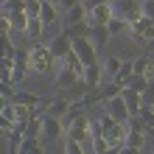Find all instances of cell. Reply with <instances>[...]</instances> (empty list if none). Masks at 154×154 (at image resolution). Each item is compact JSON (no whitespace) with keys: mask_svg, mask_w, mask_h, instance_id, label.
<instances>
[{"mask_svg":"<svg viewBox=\"0 0 154 154\" xmlns=\"http://www.w3.org/2000/svg\"><path fill=\"white\" fill-rule=\"evenodd\" d=\"M53 59L48 45H31L28 48V70H34V73H48V70L53 67Z\"/></svg>","mask_w":154,"mask_h":154,"instance_id":"cell-1","label":"cell"},{"mask_svg":"<svg viewBox=\"0 0 154 154\" xmlns=\"http://www.w3.org/2000/svg\"><path fill=\"white\" fill-rule=\"evenodd\" d=\"M112 14L118 20H126V23H134L140 20V0H115L112 3Z\"/></svg>","mask_w":154,"mask_h":154,"instance_id":"cell-2","label":"cell"},{"mask_svg":"<svg viewBox=\"0 0 154 154\" xmlns=\"http://www.w3.org/2000/svg\"><path fill=\"white\" fill-rule=\"evenodd\" d=\"M112 17H115L112 14V6L109 3H101V0L87 8V25H90V28H95V25H109Z\"/></svg>","mask_w":154,"mask_h":154,"instance_id":"cell-3","label":"cell"},{"mask_svg":"<svg viewBox=\"0 0 154 154\" xmlns=\"http://www.w3.org/2000/svg\"><path fill=\"white\" fill-rule=\"evenodd\" d=\"M87 126H90V118H87L84 112H81V115L76 118V121H73V123H70L67 129H65V137H70V140L84 143V146H87V143H90V132H87Z\"/></svg>","mask_w":154,"mask_h":154,"instance_id":"cell-4","label":"cell"},{"mask_svg":"<svg viewBox=\"0 0 154 154\" xmlns=\"http://www.w3.org/2000/svg\"><path fill=\"white\" fill-rule=\"evenodd\" d=\"M129 34H132V37H137L140 42H146V45H154V20L140 17V20L129 23Z\"/></svg>","mask_w":154,"mask_h":154,"instance_id":"cell-5","label":"cell"},{"mask_svg":"<svg viewBox=\"0 0 154 154\" xmlns=\"http://www.w3.org/2000/svg\"><path fill=\"white\" fill-rule=\"evenodd\" d=\"M73 53L79 56V62H81L84 67H90V65H98L95 45L90 42V39H76V42H73Z\"/></svg>","mask_w":154,"mask_h":154,"instance_id":"cell-6","label":"cell"},{"mask_svg":"<svg viewBox=\"0 0 154 154\" xmlns=\"http://www.w3.org/2000/svg\"><path fill=\"white\" fill-rule=\"evenodd\" d=\"M48 51H51V56L56 59V62H62L65 56H70V53H73V42H70L65 34H56V37L48 42Z\"/></svg>","mask_w":154,"mask_h":154,"instance_id":"cell-7","label":"cell"},{"mask_svg":"<svg viewBox=\"0 0 154 154\" xmlns=\"http://www.w3.org/2000/svg\"><path fill=\"white\" fill-rule=\"evenodd\" d=\"M39 121H42V137L56 140V137L65 134V126H62V121L56 115H39Z\"/></svg>","mask_w":154,"mask_h":154,"instance_id":"cell-8","label":"cell"},{"mask_svg":"<svg viewBox=\"0 0 154 154\" xmlns=\"http://www.w3.org/2000/svg\"><path fill=\"white\" fill-rule=\"evenodd\" d=\"M104 109H106V115H109L112 121H118V123H126V121H129V106H126V101H123L121 95L112 98V101H106Z\"/></svg>","mask_w":154,"mask_h":154,"instance_id":"cell-9","label":"cell"},{"mask_svg":"<svg viewBox=\"0 0 154 154\" xmlns=\"http://www.w3.org/2000/svg\"><path fill=\"white\" fill-rule=\"evenodd\" d=\"M79 79H81V76H76L70 67L59 65V70H56V90H59V93H65V90H70V87H73Z\"/></svg>","mask_w":154,"mask_h":154,"instance_id":"cell-10","label":"cell"},{"mask_svg":"<svg viewBox=\"0 0 154 154\" xmlns=\"http://www.w3.org/2000/svg\"><path fill=\"white\" fill-rule=\"evenodd\" d=\"M123 137H126V123H112L109 129L104 132V140L109 143L112 149H121L123 146Z\"/></svg>","mask_w":154,"mask_h":154,"instance_id":"cell-11","label":"cell"},{"mask_svg":"<svg viewBox=\"0 0 154 154\" xmlns=\"http://www.w3.org/2000/svg\"><path fill=\"white\" fill-rule=\"evenodd\" d=\"M81 79H84L87 90H98V87H101V81H104V67H101V65H90Z\"/></svg>","mask_w":154,"mask_h":154,"instance_id":"cell-12","label":"cell"},{"mask_svg":"<svg viewBox=\"0 0 154 154\" xmlns=\"http://www.w3.org/2000/svg\"><path fill=\"white\" fill-rule=\"evenodd\" d=\"M39 20H42V25L48 28V25H53L59 20V11H56V6L53 3H48V0H42V6H39Z\"/></svg>","mask_w":154,"mask_h":154,"instance_id":"cell-13","label":"cell"},{"mask_svg":"<svg viewBox=\"0 0 154 154\" xmlns=\"http://www.w3.org/2000/svg\"><path fill=\"white\" fill-rule=\"evenodd\" d=\"M90 42L95 45V48H101V45H106L112 39V34H109V28L106 25H95V28H90V37H87Z\"/></svg>","mask_w":154,"mask_h":154,"instance_id":"cell-14","label":"cell"},{"mask_svg":"<svg viewBox=\"0 0 154 154\" xmlns=\"http://www.w3.org/2000/svg\"><path fill=\"white\" fill-rule=\"evenodd\" d=\"M39 98L42 95H34V93H25V90H17V93L11 95V104H17V106H37L39 104Z\"/></svg>","mask_w":154,"mask_h":154,"instance_id":"cell-15","label":"cell"},{"mask_svg":"<svg viewBox=\"0 0 154 154\" xmlns=\"http://www.w3.org/2000/svg\"><path fill=\"white\" fill-rule=\"evenodd\" d=\"M121 98L126 101V106H129V115H137V112H140V106H143V101H140V93H134V90L123 87Z\"/></svg>","mask_w":154,"mask_h":154,"instance_id":"cell-16","label":"cell"},{"mask_svg":"<svg viewBox=\"0 0 154 154\" xmlns=\"http://www.w3.org/2000/svg\"><path fill=\"white\" fill-rule=\"evenodd\" d=\"M62 34H65V37H67L70 42H76V39H87V37H90V25H87V23H79V25H67V28L62 31Z\"/></svg>","mask_w":154,"mask_h":154,"instance_id":"cell-17","label":"cell"},{"mask_svg":"<svg viewBox=\"0 0 154 154\" xmlns=\"http://www.w3.org/2000/svg\"><path fill=\"white\" fill-rule=\"evenodd\" d=\"M79 23H87V11H84V6H73L70 11H65V28L67 25H79Z\"/></svg>","mask_w":154,"mask_h":154,"instance_id":"cell-18","label":"cell"},{"mask_svg":"<svg viewBox=\"0 0 154 154\" xmlns=\"http://www.w3.org/2000/svg\"><path fill=\"white\" fill-rule=\"evenodd\" d=\"M20 154H45V146L39 143V137H23Z\"/></svg>","mask_w":154,"mask_h":154,"instance_id":"cell-19","label":"cell"},{"mask_svg":"<svg viewBox=\"0 0 154 154\" xmlns=\"http://www.w3.org/2000/svg\"><path fill=\"white\" fill-rule=\"evenodd\" d=\"M104 76H109V79H115L118 73H121V67H123V59L121 56H106V62H104Z\"/></svg>","mask_w":154,"mask_h":154,"instance_id":"cell-20","label":"cell"},{"mask_svg":"<svg viewBox=\"0 0 154 154\" xmlns=\"http://www.w3.org/2000/svg\"><path fill=\"white\" fill-rule=\"evenodd\" d=\"M42 31H45L42 20H39V17H31L28 25H25V37H28V39H42Z\"/></svg>","mask_w":154,"mask_h":154,"instance_id":"cell-21","label":"cell"},{"mask_svg":"<svg viewBox=\"0 0 154 154\" xmlns=\"http://www.w3.org/2000/svg\"><path fill=\"white\" fill-rule=\"evenodd\" d=\"M70 106H73V104H70L65 95H59V98H53V101H51V109L45 112V115H56V118H59V115H65Z\"/></svg>","mask_w":154,"mask_h":154,"instance_id":"cell-22","label":"cell"},{"mask_svg":"<svg viewBox=\"0 0 154 154\" xmlns=\"http://www.w3.org/2000/svg\"><path fill=\"white\" fill-rule=\"evenodd\" d=\"M149 134H143V132H129L126 129V137H123V146H134V149H143V143H146Z\"/></svg>","mask_w":154,"mask_h":154,"instance_id":"cell-23","label":"cell"},{"mask_svg":"<svg viewBox=\"0 0 154 154\" xmlns=\"http://www.w3.org/2000/svg\"><path fill=\"white\" fill-rule=\"evenodd\" d=\"M151 65V56H137V59H132V76H146V67Z\"/></svg>","mask_w":154,"mask_h":154,"instance_id":"cell-24","label":"cell"},{"mask_svg":"<svg viewBox=\"0 0 154 154\" xmlns=\"http://www.w3.org/2000/svg\"><path fill=\"white\" fill-rule=\"evenodd\" d=\"M8 23H11L14 31L25 34V25H28V17H25V11H17V14H8Z\"/></svg>","mask_w":154,"mask_h":154,"instance_id":"cell-25","label":"cell"},{"mask_svg":"<svg viewBox=\"0 0 154 154\" xmlns=\"http://www.w3.org/2000/svg\"><path fill=\"white\" fill-rule=\"evenodd\" d=\"M62 65H65V67H70V70H73V73L76 76H84V65H81V62H79V56H76V53H70V56H65V59H62Z\"/></svg>","mask_w":154,"mask_h":154,"instance_id":"cell-26","label":"cell"},{"mask_svg":"<svg viewBox=\"0 0 154 154\" xmlns=\"http://www.w3.org/2000/svg\"><path fill=\"white\" fill-rule=\"evenodd\" d=\"M126 129H129V132H143V134H149V126L143 123V118H140V115H129V121H126Z\"/></svg>","mask_w":154,"mask_h":154,"instance_id":"cell-27","label":"cell"},{"mask_svg":"<svg viewBox=\"0 0 154 154\" xmlns=\"http://www.w3.org/2000/svg\"><path fill=\"white\" fill-rule=\"evenodd\" d=\"M23 137H42V121H39V118H31V123L25 126Z\"/></svg>","mask_w":154,"mask_h":154,"instance_id":"cell-28","label":"cell"},{"mask_svg":"<svg viewBox=\"0 0 154 154\" xmlns=\"http://www.w3.org/2000/svg\"><path fill=\"white\" fill-rule=\"evenodd\" d=\"M132 79V62H123V67H121V73H118L112 81H115V84L118 87H126V81H129Z\"/></svg>","mask_w":154,"mask_h":154,"instance_id":"cell-29","label":"cell"},{"mask_svg":"<svg viewBox=\"0 0 154 154\" xmlns=\"http://www.w3.org/2000/svg\"><path fill=\"white\" fill-rule=\"evenodd\" d=\"M121 93H123V87H118L115 81H112V84H106V87H101V98H104V104H106V101H112V98H118Z\"/></svg>","mask_w":154,"mask_h":154,"instance_id":"cell-30","label":"cell"},{"mask_svg":"<svg viewBox=\"0 0 154 154\" xmlns=\"http://www.w3.org/2000/svg\"><path fill=\"white\" fill-rule=\"evenodd\" d=\"M14 42L8 39V37H0V59H11L14 56Z\"/></svg>","mask_w":154,"mask_h":154,"instance_id":"cell-31","label":"cell"},{"mask_svg":"<svg viewBox=\"0 0 154 154\" xmlns=\"http://www.w3.org/2000/svg\"><path fill=\"white\" fill-rule=\"evenodd\" d=\"M106 28H109V34H112V37H118V34H123V31H129V23H126V20H118V17H112V20H109V25H106Z\"/></svg>","mask_w":154,"mask_h":154,"instance_id":"cell-32","label":"cell"},{"mask_svg":"<svg viewBox=\"0 0 154 154\" xmlns=\"http://www.w3.org/2000/svg\"><path fill=\"white\" fill-rule=\"evenodd\" d=\"M25 76H28V67H25V65H14V67H11V84H14V87L23 84Z\"/></svg>","mask_w":154,"mask_h":154,"instance_id":"cell-33","label":"cell"},{"mask_svg":"<svg viewBox=\"0 0 154 154\" xmlns=\"http://www.w3.org/2000/svg\"><path fill=\"white\" fill-rule=\"evenodd\" d=\"M11 67H14V59H0V81L11 84Z\"/></svg>","mask_w":154,"mask_h":154,"instance_id":"cell-34","label":"cell"},{"mask_svg":"<svg viewBox=\"0 0 154 154\" xmlns=\"http://www.w3.org/2000/svg\"><path fill=\"white\" fill-rule=\"evenodd\" d=\"M137 115L143 118V123L149 126V134H151V132H154V106H140Z\"/></svg>","mask_w":154,"mask_h":154,"instance_id":"cell-35","label":"cell"},{"mask_svg":"<svg viewBox=\"0 0 154 154\" xmlns=\"http://www.w3.org/2000/svg\"><path fill=\"white\" fill-rule=\"evenodd\" d=\"M39 6H42V0H25L23 3V11H25V17H39Z\"/></svg>","mask_w":154,"mask_h":154,"instance_id":"cell-36","label":"cell"},{"mask_svg":"<svg viewBox=\"0 0 154 154\" xmlns=\"http://www.w3.org/2000/svg\"><path fill=\"white\" fill-rule=\"evenodd\" d=\"M23 3H25V0H6V3H3V11H0V14H17V11H23Z\"/></svg>","mask_w":154,"mask_h":154,"instance_id":"cell-37","label":"cell"},{"mask_svg":"<svg viewBox=\"0 0 154 154\" xmlns=\"http://www.w3.org/2000/svg\"><path fill=\"white\" fill-rule=\"evenodd\" d=\"M126 87H129V90H134V93H143V90L149 87V81L143 79V76H132L129 81H126Z\"/></svg>","mask_w":154,"mask_h":154,"instance_id":"cell-38","label":"cell"},{"mask_svg":"<svg viewBox=\"0 0 154 154\" xmlns=\"http://www.w3.org/2000/svg\"><path fill=\"white\" fill-rule=\"evenodd\" d=\"M65 154H87L84 151V143H76V140L65 137Z\"/></svg>","mask_w":154,"mask_h":154,"instance_id":"cell-39","label":"cell"},{"mask_svg":"<svg viewBox=\"0 0 154 154\" xmlns=\"http://www.w3.org/2000/svg\"><path fill=\"white\" fill-rule=\"evenodd\" d=\"M140 101H143V106H154V81H149V87L140 93Z\"/></svg>","mask_w":154,"mask_h":154,"instance_id":"cell-40","label":"cell"},{"mask_svg":"<svg viewBox=\"0 0 154 154\" xmlns=\"http://www.w3.org/2000/svg\"><path fill=\"white\" fill-rule=\"evenodd\" d=\"M140 14L146 20H154V0H140Z\"/></svg>","mask_w":154,"mask_h":154,"instance_id":"cell-41","label":"cell"},{"mask_svg":"<svg viewBox=\"0 0 154 154\" xmlns=\"http://www.w3.org/2000/svg\"><path fill=\"white\" fill-rule=\"evenodd\" d=\"M11 129H14V123L8 121L3 112H0V137H8V134H11Z\"/></svg>","mask_w":154,"mask_h":154,"instance_id":"cell-42","label":"cell"},{"mask_svg":"<svg viewBox=\"0 0 154 154\" xmlns=\"http://www.w3.org/2000/svg\"><path fill=\"white\" fill-rule=\"evenodd\" d=\"M90 143H93V154H104L106 149H112V146H109V143H106L104 137H93Z\"/></svg>","mask_w":154,"mask_h":154,"instance_id":"cell-43","label":"cell"},{"mask_svg":"<svg viewBox=\"0 0 154 154\" xmlns=\"http://www.w3.org/2000/svg\"><path fill=\"white\" fill-rule=\"evenodd\" d=\"M11 59H14V65H25V67H28V51H20V48H17Z\"/></svg>","mask_w":154,"mask_h":154,"instance_id":"cell-44","label":"cell"},{"mask_svg":"<svg viewBox=\"0 0 154 154\" xmlns=\"http://www.w3.org/2000/svg\"><path fill=\"white\" fill-rule=\"evenodd\" d=\"M14 28H11V23H8V17L6 14H0V37H8Z\"/></svg>","mask_w":154,"mask_h":154,"instance_id":"cell-45","label":"cell"},{"mask_svg":"<svg viewBox=\"0 0 154 154\" xmlns=\"http://www.w3.org/2000/svg\"><path fill=\"white\" fill-rule=\"evenodd\" d=\"M118 154H140V149H134V146H121V149H118Z\"/></svg>","mask_w":154,"mask_h":154,"instance_id":"cell-46","label":"cell"},{"mask_svg":"<svg viewBox=\"0 0 154 154\" xmlns=\"http://www.w3.org/2000/svg\"><path fill=\"white\" fill-rule=\"evenodd\" d=\"M8 104H11V101H8V98H6V95H0V112H3V109H6V106H8Z\"/></svg>","mask_w":154,"mask_h":154,"instance_id":"cell-47","label":"cell"},{"mask_svg":"<svg viewBox=\"0 0 154 154\" xmlns=\"http://www.w3.org/2000/svg\"><path fill=\"white\" fill-rule=\"evenodd\" d=\"M104 154H118V149H106V151H104Z\"/></svg>","mask_w":154,"mask_h":154,"instance_id":"cell-48","label":"cell"},{"mask_svg":"<svg viewBox=\"0 0 154 154\" xmlns=\"http://www.w3.org/2000/svg\"><path fill=\"white\" fill-rule=\"evenodd\" d=\"M101 3H109V6H112V3H115V0H101Z\"/></svg>","mask_w":154,"mask_h":154,"instance_id":"cell-49","label":"cell"},{"mask_svg":"<svg viewBox=\"0 0 154 154\" xmlns=\"http://www.w3.org/2000/svg\"><path fill=\"white\" fill-rule=\"evenodd\" d=\"M0 11H3V0H0Z\"/></svg>","mask_w":154,"mask_h":154,"instance_id":"cell-50","label":"cell"},{"mask_svg":"<svg viewBox=\"0 0 154 154\" xmlns=\"http://www.w3.org/2000/svg\"><path fill=\"white\" fill-rule=\"evenodd\" d=\"M0 84H3V81H0Z\"/></svg>","mask_w":154,"mask_h":154,"instance_id":"cell-51","label":"cell"}]
</instances>
